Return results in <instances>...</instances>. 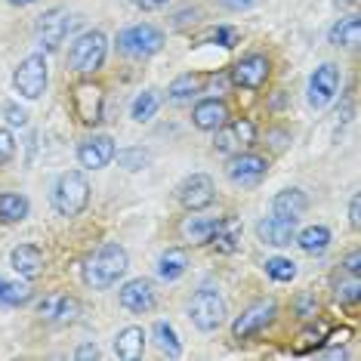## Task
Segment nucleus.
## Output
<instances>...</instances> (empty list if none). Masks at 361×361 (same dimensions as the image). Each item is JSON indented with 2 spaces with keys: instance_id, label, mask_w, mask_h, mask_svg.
Listing matches in <instances>:
<instances>
[{
  "instance_id": "f257e3e1",
  "label": "nucleus",
  "mask_w": 361,
  "mask_h": 361,
  "mask_svg": "<svg viewBox=\"0 0 361 361\" xmlns=\"http://www.w3.org/2000/svg\"><path fill=\"white\" fill-rule=\"evenodd\" d=\"M127 269H130L127 247H121L118 241H109L84 262V284L93 287V290H109L124 278Z\"/></svg>"
},
{
  "instance_id": "f03ea898",
  "label": "nucleus",
  "mask_w": 361,
  "mask_h": 361,
  "mask_svg": "<svg viewBox=\"0 0 361 361\" xmlns=\"http://www.w3.org/2000/svg\"><path fill=\"white\" fill-rule=\"evenodd\" d=\"M90 204V179L84 170H65L53 185V207L59 216H80Z\"/></svg>"
},
{
  "instance_id": "7ed1b4c3",
  "label": "nucleus",
  "mask_w": 361,
  "mask_h": 361,
  "mask_svg": "<svg viewBox=\"0 0 361 361\" xmlns=\"http://www.w3.org/2000/svg\"><path fill=\"white\" fill-rule=\"evenodd\" d=\"M105 56H109V37L99 28L84 31L68 47V68L78 75H96L105 65Z\"/></svg>"
},
{
  "instance_id": "20e7f679",
  "label": "nucleus",
  "mask_w": 361,
  "mask_h": 361,
  "mask_svg": "<svg viewBox=\"0 0 361 361\" xmlns=\"http://www.w3.org/2000/svg\"><path fill=\"white\" fill-rule=\"evenodd\" d=\"M118 50L130 59H149L164 50V31L152 22H136L118 35Z\"/></svg>"
},
{
  "instance_id": "39448f33",
  "label": "nucleus",
  "mask_w": 361,
  "mask_h": 361,
  "mask_svg": "<svg viewBox=\"0 0 361 361\" xmlns=\"http://www.w3.org/2000/svg\"><path fill=\"white\" fill-rule=\"evenodd\" d=\"M47 84H50V65H47L44 53H31L19 62V68L13 71V87L22 99L35 102L47 93Z\"/></svg>"
},
{
  "instance_id": "423d86ee",
  "label": "nucleus",
  "mask_w": 361,
  "mask_h": 361,
  "mask_svg": "<svg viewBox=\"0 0 361 361\" xmlns=\"http://www.w3.org/2000/svg\"><path fill=\"white\" fill-rule=\"evenodd\" d=\"M188 318H192V324L198 327V331L213 334L226 322V300L219 297V290H213V287H201L192 297V302H188Z\"/></svg>"
},
{
  "instance_id": "0eeeda50",
  "label": "nucleus",
  "mask_w": 361,
  "mask_h": 361,
  "mask_svg": "<svg viewBox=\"0 0 361 361\" xmlns=\"http://www.w3.org/2000/svg\"><path fill=\"white\" fill-rule=\"evenodd\" d=\"M71 25H75V16H71L65 6H53L44 16H37V44L44 47V53H56L62 47V40L68 37Z\"/></svg>"
},
{
  "instance_id": "6e6552de",
  "label": "nucleus",
  "mask_w": 361,
  "mask_h": 361,
  "mask_svg": "<svg viewBox=\"0 0 361 361\" xmlns=\"http://www.w3.org/2000/svg\"><path fill=\"white\" fill-rule=\"evenodd\" d=\"M216 139H213V149L219 154H232L241 149H250L257 142V124L250 118H238V121H226L219 130H213Z\"/></svg>"
},
{
  "instance_id": "1a4fd4ad",
  "label": "nucleus",
  "mask_w": 361,
  "mask_h": 361,
  "mask_svg": "<svg viewBox=\"0 0 361 361\" xmlns=\"http://www.w3.org/2000/svg\"><path fill=\"white\" fill-rule=\"evenodd\" d=\"M275 300H259V302H253V306H247L241 312V315L232 322V336L235 340H250V336H257L259 331H266L269 324H272V318H275Z\"/></svg>"
},
{
  "instance_id": "9d476101",
  "label": "nucleus",
  "mask_w": 361,
  "mask_h": 361,
  "mask_svg": "<svg viewBox=\"0 0 361 361\" xmlns=\"http://www.w3.org/2000/svg\"><path fill=\"white\" fill-rule=\"evenodd\" d=\"M71 109H75V118L80 121V124L96 127V124L102 121V109H105V93H102V87L90 84V80L78 84L75 93H71Z\"/></svg>"
},
{
  "instance_id": "9b49d317",
  "label": "nucleus",
  "mask_w": 361,
  "mask_h": 361,
  "mask_svg": "<svg viewBox=\"0 0 361 361\" xmlns=\"http://www.w3.org/2000/svg\"><path fill=\"white\" fill-rule=\"evenodd\" d=\"M336 90H340V68L334 62H324L312 71L309 78V90H306V99L312 109H324V105L334 102Z\"/></svg>"
},
{
  "instance_id": "f8f14e48",
  "label": "nucleus",
  "mask_w": 361,
  "mask_h": 361,
  "mask_svg": "<svg viewBox=\"0 0 361 361\" xmlns=\"http://www.w3.org/2000/svg\"><path fill=\"white\" fill-rule=\"evenodd\" d=\"M269 75H272V62L262 53H250L241 62L232 65V84L241 90H262Z\"/></svg>"
},
{
  "instance_id": "ddd939ff",
  "label": "nucleus",
  "mask_w": 361,
  "mask_h": 361,
  "mask_svg": "<svg viewBox=\"0 0 361 361\" xmlns=\"http://www.w3.org/2000/svg\"><path fill=\"white\" fill-rule=\"evenodd\" d=\"M114 161V139L109 133H93L78 142V164L84 170H102Z\"/></svg>"
},
{
  "instance_id": "4468645a",
  "label": "nucleus",
  "mask_w": 361,
  "mask_h": 361,
  "mask_svg": "<svg viewBox=\"0 0 361 361\" xmlns=\"http://www.w3.org/2000/svg\"><path fill=\"white\" fill-rule=\"evenodd\" d=\"M179 204L192 213V210H207L213 198H216V185H213V179L207 173H192L183 179V185H179Z\"/></svg>"
},
{
  "instance_id": "2eb2a0df",
  "label": "nucleus",
  "mask_w": 361,
  "mask_h": 361,
  "mask_svg": "<svg viewBox=\"0 0 361 361\" xmlns=\"http://www.w3.org/2000/svg\"><path fill=\"white\" fill-rule=\"evenodd\" d=\"M266 173H269V161L253 152H238L226 167V176L232 179L235 185H257Z\"/></svg>"
},
{
  "instance_id": "dca6fc26",
  "label": "nucleus",
  "mask_w": 361,
  "mask_h": 361,
  "mask_svg": "<svg viewBox=\"0 0 361 361\" xmlns=\"http://www.w3.org/2000/svg\"><path fill=\"white\" fill-rule=\"evenodd\" d=\"M118 300H121V306L127 312H133V315H145V312H152L158 306V293H154V284L149 278H133V281H127L118 290Z\"/></svg>"
},
{
  "instance_id": "f3484780",
  "label": "nucleus",
  "mask_w": 361,
  "mask_h": 361,
  "mask_svg": "<svg viewBox=\"0 0 361 361\" xmlns=\"http://www.w3.org/2000/svg\"><path fill=\"white\" fill-rule=\"evenodd\" d=\"M80 300L68 297V293H50L37 302V315L47 318V322H56V324H71L80 318Z\"/></svg>"
},
{
  "instance_id": "a211bd4d",
  "label": "nucleus",
  "mask_w": 361,
  "mask_h": 361,
  "mask_svg": "<svg viewBox=\"0 0 361 361\" xmlns=\"http://www.w3.org/2000/svg\"><path fill=\"white\" fill-rule=\"evenodd\" d=\"M257 238L269 247H290L297 238V219H284V216H262L257 223Z\"/></svg>"
},
{
  "instance_id": "6ab92c4d",
  "label": "nucleus",
  "mask_w": 361,
  "mask_h": 361,
  "mask_svg": "<svg viewBox=\"0 0 361 361\" xmlns=\"http://www.w3.org/2000/svg\"><path fill=\"white\" fill-rule=\"evenodd\" d=\"M44 250L37 247V244H19V247L10 250V266L16 275H22L25 281H31V278H37L40 272H44Z\"/></svg>"
},
{
  "instance_id": "aec40b11",
  "label": "nucleus",
  "mask_w": 361,
  "mask_h": 361,
  "mask_svg": "<svg viewBox=\"0 0 361 361\" xmlns=\"http://www.w3.org/2000/svg\"><path fill=\"white\" fill-rule=\"evenodd\" d=\"M228 121V109L223 99H201L195 105L192 111V124L204 130V133H213V130H219Z\"/></svg>"
},
{
  "instance_id": "412c9836",
  "label": "nucleus",
  "mask_w": 361,
  "mask_h": 361,
  "mask_svg": "<svg viewBox=\"0 0 361 361\" xmlns=\"http://www.w3.org/2000/svg\"><path fill=\"white\" fill-rule=\"evenodd\" d=\"M145 352V331L136 324L124 327V331H118V336H114V355H118L121 361H139Z\"/></svg>"
},
{
  "instance_id": "4be33fe9",
  "label": "nucleus",
  "mask_w": 361,
  "mask_h": 361,
  "mask_svg": "<svg viewBox=\"0 0 361 361\" xmlns=\"http://www.w3.org/2000/svg\"><path fill=\"white\" fill-rule=\"evenodd\" d=\"M309 210V198L302 188H284L272 198V213L284 219H300L302 213Z\"/></svg>"
},
{
  "instance_id": "5701e85b",
  "label": "nucleus",
  "mask_w": 361,
  "mask_h": 361,
  "mask_svg": "<svg viewBox=\"0 0 361 361\" xmlns=\"http://www.w3.org/2000/svg\"><path fill=\"white\" fill-rule=\"evenodd\" d=\"M216 223L219 219L201 216V210H192V216H185L183 223H179V235H183V241H188V244H207Z\"/></svg>"
},
{
  "instance_id": "b1692460",
  "label": "nucleus",
  "mask_w": 361,
  "mask_h": 361,
  "mask_svg": "<svg viewBox=\"0 0 361 361\" xmlns=\"http://www.w3.org/2000/svg\"><path fill=\"white\" fill-rule=\"evenodd\" d=\"M241 232L244 228H241L238 219H219L207 244H213L219 253H238L241 250Z\"/></svg>"
},
{
  "instance_id": "393cba45",
  "label": "nucleus",
  "mask_w": 361,
  "mask_h": 361,
  "mask_svg": "<svg viewBox=\"0 0 361 361\" xmlns=\"http://www.w3.org/2000/svg\"><path fill=\"white\" fill-rule=\"evenodd\" d=\"M293 241H297L300 250L309 253V257H322V253L331 247V228L327 226H306L302 232H297Z\"/></svg>"
},
{
  "instance_id": "a878e982",
  "label": "nucleus",
  "mask_w": 361,
  "mask_h": 361,
  "mask_svg": "<svg viewBox=\"0 0 361 361\" xmlns=\"http://www.w3.org/2000/svg\"><path fill=\"white\" fill-rule=\"evenodd\" d=\"M31 213V201L19 192H0V223L4 226H13V223H22Z\"/></svg>"
},
{
  "instance_id": "bb28decb",
  "label": "nucleus",
  "mask_w": 361,
  "mask_h": 361,
  "mask_svg": "<svg viewBox=\"0 0 361 361\" xmlns=\"http://www.w3.org/2000/svg\"><path fill=\"white\" fill-rule=\"evenodd\" d=\"M185 269H188V257H185V250H179V247H170L158 257V278L167 284L179 281V278L185 275Z\"/></svg>"
},
{
  "instance_id": "cd10ccee",
  "label": "nucleus",
  "mask_w": 361,
  "mask_h": 361,
  "mask_svg": "<svg viewBox=\"0 0 361 361\" xmlns=\"http://www.w3.org/2000/svg\"><path fill=\"white\" fill-rule=\"evenodd\" d=\"M201 87H204V78L195 75V71H185V75H179V78L170 80L167 99L170 102H188V99H195V96L201 93Z\"/></svg>"
},
{
  "instance_id": "c85d7f7f",
  "label": "nucleus",
  "mask_w": 361,
  "mask_h": 361,
  "mask_svg": "<svg viewBox=\"0 0 361 361\" xmlns=\"http://www.w3.org/2000/svg\"><path fill=\"white\" fill-rule=\"evenodd\" d=\"M331 44L334 47H346V50H355L361 44V19L358 16H346L331 28Z\"/></svg>"
},
{
  "instance_id": "c756f323",
  "label": "nucleus",
  "mask_w": 361,
  "mask_h": 361,
  "mask_svg": "<svg viewBox=\"0 0 361 361\" xmlns=\"http://www.w3.org/2000/svg\"><path fill=\"white\" fill-rule=\"evenodd\" d=\"M152 340H154V346H158L167 358H179V355H183V343H179V336H176V331H173V324H170V322H154Z\"/></svg>"
},
{
  "instance_id": "7c9ffc66",
  "label": "nucleus",
  "mask_w": 361,
  "mask_h": 361,
  "mask_svg": "<svg viewBox=\"0 0 361 361\" xmlns=\"http://www.w3.org/2000/svg\"><path fill=\"white\" fill-rule=\"evenodd\" d=\"M158 109H161L158 90H142V93L133 99V105H130V118H133L136 124H149L154 114H158Z\"/></svg>"
},
{
  "instance_id": "2f4dec72",
  "label": "nucleus",
  "mask_w": 361,
  "mask_h": 361,
  "mask_svg": "<svg viewBox=\"0 0 361 361\" xmlns=\"http://www.w3.org/2000/svg\"><path fill=\"white\" fill-rule=\"evenodd\" d=\"M266 266V275L272 278V281H278V284H290L293 278H297V262L293 259H287V257H272V259H266L262 262Z\"/></svg>"
},
{
  "instance_id": "473e14b6",
  "label": "nucleus",
  "mask_w": 361,
  "mask_h": 361,
  "mask_svg": "<svg viewBox=\"0 0 361 361\" xmlns=\"http://www.w3.org/2000/svg\"><path fill=\"white\" fill-rule=\"evenodd\" d=\"M28 300H31L28 281H4V287H0V306H25Z\"/></svg>"
},
{
  "instance_id": "72a5a7b5",
  "label": "nucleus",
  "mask_w": 361,
  "mask_h": 361,
  "mask_svg": "<svg viewBox=\"0 0 361 361\" xmlns=\"http://www.w3.org/2000/svg\"><path fill=\"white\" fill-rule=\"evenodd\" d=\"M114 158H118V164L124 170H130V173L149 167V152L145 149H114Z\"/></svg>"
},
{
  "instance_id": "f704fd0d",
  "label": "nucleus",
  "mask_w": 361,
  "mask_h": 361,
  "mask_svg": "<svg viewBox=\"0 0 361 361\" xmlns=\"http://www.w3.org/2000/svg\"><path fill=\"white\" fill-rule=\"evenodd\" d=\"M297 315L302 322H312V318L318 315V300L312 297V293H300L297 297Z\"/></svg>"
},
{
  "instance_id": "c9c22d12",
  "label": "nucleus",
  "mask_w": 361,
  "mask_h": 361,
  "mask_svg": "<svg viewBox=\"0 0 361 361\" xmlns=\"http://www.w3.org/2000/svg\"><path fill=\"white\" fill-rule=\"evenodd\" d=\"M358 297H361L358 275H352V281H346V284L336 287V300H340V302H358Z\"/></svg>"
},
{
  "instance_id": "e433bc0d",
  "label": "nucleus",
  "mask_w": 361,
  "mask_h": 361,
  "mask_svg": "<svg viewBox=\"0 0 361 361\" xmlns=\"http://www.w3.org/2000/svg\"><path fill=\"white\" fill-rule=\"evenodd\" d=\"M13 154H16V136L10 133V130H0V167L10 164Z\"/></svg>"
},
{
  "instance_id": "4c0bfd02",
  "label": "nucleus",
  "mask_w": 361,
  "mask_h": 361,
  "mask_svg": "<svg viewBox=\"0 0 361 361\" xmlns=\"http://www.w3.org/2000/svg\"><path fill=\"white\" fill-rule=\"evenodd\" d=\"M4 114H6V124H10V127H28V111L19 109V105L6 102L4 105Z\"/></svg>"
},
{
  "instance_id": "58836bf2",
  "label": "nucleus",
  "mask_w": 361,
  "mask_h": 361,
  "mask_svg": "<svg viewBox=\"0 0 361 361\" xmlns=\"http://www.w3.org/2000/svg\"><path fill=\"white\" fill-rule=\"evenodd\" d=\"M213 40H216V44H223V47H235V40H238V31L235 28H216L210 35Z\"/></svg>"
},
{
  "instance_id": "ea45409f",
  "label": "nucleus",
  "mask_w": 361,
  "mask_h": 361,
  "mask_svg": "<svg viewBox=\"0 0 361 361\" xmlns=\"http://www.w3.org/2000/svg\"><path fill=\"white\" fill-rule=\"evenodd\" d=\"M102 352H99V346H96V343H84V346H78V352H75V358L78 361H90V358H99Z\"/></svg>"
},
{
  "instance_id": "a19ab883",
  "label": "nucleus",
  "mask_w": 361,
  "mask_h": 361,
  "mask_svg": "<svg viewBox=\"0 0 361 361\" xmlns=\"http://www.w3.org/2000/svg\"><path fill=\"white\" fill-rule=\"evenodd\" d=\"M130 4H133L136 10H145V13H152V10H164V6H167L170 0H130Z\"/></svg>"
},
{
  "instance_id": "79ce46f5",
  "label": "nucleus",
  "mask_w": 361,
  "mask_h": 361,
  "mask_svg": "<svg viewBox=\"0 0 361 361\" xmlns=\"http://www.w3.org/2000/svg\"><path fill=\"white\" fill-rule=\"evenodd\" d=\"M343 266H346V272H349V275H358V272H361V253H358V250H352Z\"/></svg>"
},
{
  "instance_id": "37998d69",
  "label": "nucleus",
  "mask_w": 361,
  "mask_h": 361,
  "mask_svg": "<svg viewBox=\"0 0 361 361\" xmlns=\"http://www.w3.org/2000/svg\"><path fill=\"white\" fill-rule=\"evenodd\" d=\"M358 204H361V198H358V195H352V201H349V223H352V228H358V226H361Z\"/></svg>"
},
{
  "instance_id": "c03bdc74",
  "label": "nucleus",
  "mask_w": 361,
  "mask_h": 361,
  "mask_svg": "<svg viewBox=\"0 0 361 361\" xmlns=\"http://www.w3.org/2000/svg\"><path fill=\"white\" fill-rule=\"evenodd\" d=\"M257 0H226L228 10H247V6H253Z\"/></svg>"
},
{
  "instance_id": "a18cd8bd",
  "label": "nucleus",
  "mask_w": 361,
  "mask_h": 361,
  "mask_svg": "<svg viewBox=\"0 0 361 361\" xmlns=\"http://www.w3.org/2000/svg\"><path fill=\"white\" fill-rule=\"evenodd\" d=\"M6 4H13V6H31V4H37V0H6Z\"/></svg>"
},
{
  "instance_id": "49530a36",
  "label": "nucleus",
  "mask_w": 361,
  "mask_h": 361,
  "mask_svg": "<svg viewBox=\"0 0 361 361\" xmlns=\"http://www.w3.org/2000/svg\"><path fill=\"white\" fill-rule=\"evenodd\" d=\"M346 4H355V0H346Z\"/></svg>"
},
{
  "instance_id": "de8ad7c7",
  "label": "nucleus",
  "mask_w": 361,
  "mask_h": 361,
  "mask_svg": "<svg viewBox=\"0 0 361 361\" xmlns=\"http://www.w3.org/2000/svg\"><path fill=\"white\" fill-rule=\"evenodd\" d=\"M0 287H4V278H0Z\"/></svg>"
}]
</instances>
